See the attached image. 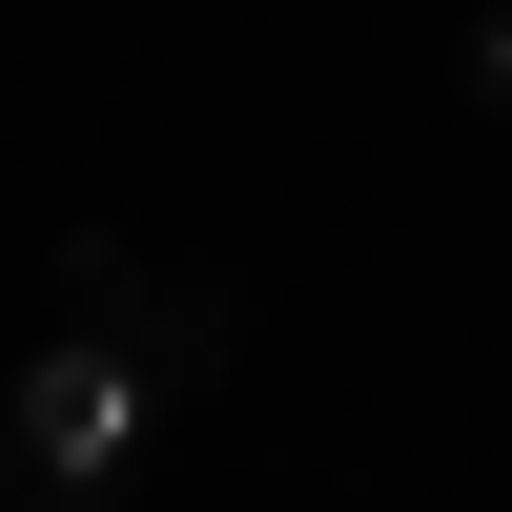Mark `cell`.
<instances>
[{
	"label": "cell",
	"instance_id": "6da1fadb",
	"mask_svg": "<svg viewBox=\"0 0 512 512\" xmlns=\"http://www.w3.org/2000/svg\"><path fill=\"white\" fill-rule=\"evenodd\" d=\"M164 410H185V390H164L123 328H82V308H62L21 369H0V492H41V512H103V492L164 451Z\"/></svg>",
	"mask_w": 512,
	"mask_h": 512
},
{
	"label": "cell",
	"instance_id": "3957f363",
	"mask_svg": "<svg viewBox=\"0 0 512 512\" xmlns=\"http://www.w3.org/2000/svg\"><path fill=\"white\" fill-rule=\"evenodd\" d=\"M451 82H472V103H512V0H492L472 41H451Z\"/></svg>",
	"mask_w": 512,
	"mask_h": 512
},
{
	"label": "cell",
	"instance_id": "7a4b0ae2",
	"mask_svg": "<svg viewBox=\"0 0 512 512\" xmlns=\"http://www.w3.org/2000/svg\"><path fill=\"white\" fill-rule=\"evenodd\" d=\"M62 308H82V328H123L164 390H205V369H226V287H205V267H144L123 226H62Z\"/></svg>",
	"mask_w": 512,
	"mask_h": 512
}]
</instances>
